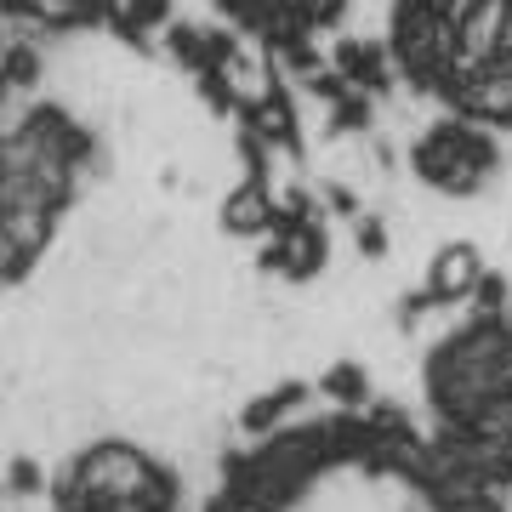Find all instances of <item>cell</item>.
Listing matches in <instances>:
<instances>
[{
  "label": "cell",
  "instance_id": "obj_1",
  "mask_svg": "<svg viewBox=\"0 0 512 512\" xmlns=\"http://www.w3.org/2000/svg\"><path fill=\"white\" fill-rule=\"evenodd\" d=\"M399 40L467 109L512 114V0H399Z\"/></svg>",
  "mask_w": 512,
  "mask_h": 512
}]
</instances>
